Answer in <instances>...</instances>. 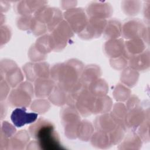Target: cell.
<instances>
[{"label":"cell","mask_w":150,"mask_h":150,"mask_svg":"<svg viewBox=\"0 0 150 150\" xmlns=\"http://www.w3.org/2000/svg\"><path fill=\"white\" fill-rule=\"evenodd\" d=\"M126 129L125 127L117 124L114 129L108 134L111 144L116 145L120 143L125 137Z\"/></svg>","instance_id":"d590c367"},{"label":"cell","mask_w":150,"mask_h":150,"mask_svg":"<svg viewBox=\"0 0 150 150\" xmlns=\"http://www.w3.org/2000/svg\"><path fill=\"white\" fill-rule=\"evenodd\" d=\"M73 31L66 21H62L50 35L53 50L59 52L67 45L73 36Z\"/></svg>","instance_id":"5b68a950"},{"label":"cell","mask_w":150,"mask_h":150,"mask_svg":"<svg viewBox=\"0 0 150 150\" xmlns=\"http://www.w3.org/2000/svg\"><path fill=\"white\" fill-rule=\"evenodd\" d=\"M107 21L104 19L90 18L84 29L79 33V36L85 40L99 38L103 33Z\"/></svg>","instance_id":"9c48e42d"},{"label":"cell","mask_w":150,"mask_h":150,"mask_svg":"<svg viewBox=\"0 0 150 150\" xmlns=\"http://www.w3.org/2000/svg\"><path fill=\"white\" fill-rule=\"evenodd\" d=\"M30 30L34 35L39 36L45 33L47 30V28L46 24L33 17Z\"/></svg>","instance_id":"f35d334b"},{"label":"cell","mask_w":150,"mask_h":150,"mask_svg":"<svg viewBox=\"0 0 150 150\" xmlns=\"http://www.w3.org/2000/svg\"><path fill=\"white\" fill-rule=\"evenodd\" d=\"M112 107V101L108 96H103L96 97L93 114H105L111 110Z\"/></svg>","instance_id":"cb8c5ba5"},{"label":"cell","mask_w":150,"mask_h":150,"mask_svg":"<svg viewBox=\"0 0 150 150\" xmlns=\"http://www.w3.org/2000/svg\"><path fill=\"white\" fill-rule=\"evenodd\" d=\"M55 83L51 79H38L35 81V94L39 98L49 97L53 89Z\"/></svg>","instance_id":"ac0fdd59"},{"label":"cell","mask_w":150,"mask_h":150,"mask_svg":"<svg viewBox=\"0 0 150 150\" xmlns=\"http://www.w3.org/2000/svg\"><path fill=\"white\" fill-rule=\"evenodd\" d=\"M141 2L139 1H124L121 2V8L124 13L129 16H135L139 12Z\"/></svg>","instance_id":"e575fe53"},{"label":"cell","mask_w":150,"mask_h":150,"mask_svg":"<svg viewBox=\"0 0 150 150\" xmlns=\"http://www.w3.org/2000/svg\"><path fill=\"white\" fill-rule=\"evenodd\" d=\"M18 67L16 64L12 60L8 59H4L1 62V77L10 70Z\"/></svg>","instance_id":"f6af8a7d"},{"label":"cell","mask_w":150,"mask_h":150,"mask_svg":"<svg viewBox=\"0 0 150 150\" xmlns=\"http://www.w3.org/2000/svg\"><path fill=\"white\" fill-rule=\"evenodd\" d=\"M117 124L110 114L105 113L97 117L94 121V126L98 131L107 134L110 132L116 127Z\"/></svg>","instance_id":"44dd1931"},{"label":"cell","mask_w":150,"mask_h":150,"mask_svg":"<svg viewBox=\"0 0 150 150\" xmlns=\"http://www.w3.org/2000/svg\"><path fill=\"white\" fill-rule=\"evenodd\" d=\"M141 145L142 141L139 135L134 131H131L127 135H125L118 148L122 149H139Z\"/></svg>","instance_id":"603a6c76"},{"label":"cell","mask_w":150,"mask_h":150,"mask_svg":"<svg viewBox=\"0 0 150 150\" xmlns=\"http://www.w3.org/2000/svg\"><path fill=\"white\" fill-rule=\"evenodd\" d=\"M138 135L141 140L149 141V117L146 118L138 127Z\"/></svg>","instance_id":"b9f144b4"},{"label":"cell","mask_w":150,"mask_h":150,"mask_svg":"<svg viewBox=\"0 0 150 150\" xmlns=\"http://www.w3.org/2000/svg\"><path fill=\"white\" fill-rule=\"evenodd\" d=\"M62 6L64 9L69 10L70 9L74 8L77 4V1H62Z\"/></svg>","instance_id":"681fc988"},{"label":"cell","mask_w":150,"mask_h":150,"mask_svg":"<svg viewBox=\"0 0 150 150\" xmlns=\"http://www.w3.org/2000/svg\"><path fill=\"white\" fill-rule=\"evenodd\" d=\"M34 17L46 24L49 32H52L63 21L62 12L59 9L46 5L38 10L35 13Z\"/></svg>","instance_id":"8992f818"},{"label":"cell","mask_w":150,"mask_h":150,"mask_svg":"<svg viewBox=\"0 0 150 150\" xmlns=\"http://www.w3.org/2000/svg\"><path fill=\"white\" fill-rule=\"evenodd\" d=\"M122 25L120 21L116 19H111L107 21L103 34L106 39H118L121 35Z\"/></svg>","instance_id":"d4e9b609"},{"label":"cell","mask_w":150,"mask_h":150,"mask_svg":"<svg viewBox=\"0 0 150 150\" xmlns=\"http://www.w3.org/2000/svg\"><path fill=\"white\" fill-rule=\"evenodd\" d=\"M64 17L73 32L77 34L84 29L88 21L85 11L81 8L67 10L64 13Z\"/></svg>","instance_id":"52a82bcc"},{"label":"cell","mask_w":150,"mask_h":150,"mask_svg":"<svg viewBox=\"0 0 150 150\" xmlns=\"http://www.w3.org/2000/svg\"><path fill=\"white\" fill-rule=\"evenodd\" d=\"M83 69L81 62L70 59L66 62L54 64L50 70V75L56 85L68 91L79 80Z\"/></svg>","instance_id":"6da1fadb"},{"label":"cell","mask_w":150,"mask_h":150,"mask_svg":"<svg viewBox=\"0 0 150 150\" xmlns=\"http://www.w3.org/2000/svg\"><path fill=\"white\" fill-rule=\"evenodd\" d=\"M101 74V69L99 66L95 64L88 65L84 67L80 80L88 88L91 83L100 79Z\"/></svg>","instance_id":"ffe728a7"},{"label":"cell","mask_w":150,"mask_h":150,"mask_svg":"<svg viewBox=\"0 0 150 150\" xmlns=\"http://www.w3.org/2000/svg\"><path fill=\"white\" fill-rule=\"evenodd\" d=\"M88 90L96 97L103 96L108 93V86L104 79H98L88 86Z\"/></svg>","instance_id":"1f68e13d"},{"label":"cell","mask_w":150,"mask_h":150,"mask_svg":"<svg viewBox=\"0 0 150 150\" xmlns=\"http://www.w3.org/2000/svg\"><path fill=\"white\" fill-rule=\"evenodd\" d=\"M48 97L52 104L57 106H62L66 103L67 91L56 84Z\"/></svg>","instance_id":"4dcf8cb0"},{"label":"cell","mask_w":150,"mask_h":150,"mask_svg":"<svg viewBox=\"0 0 150 150\" xmlns=\"http://www.w3.org/2000/svg\"><path fill=\"white\" fill-rule=\"evenodd\" d=\"M146 29L144 23L139 19H132L125 22L121 28V35L126 39L143 38Z\"/></svg>","instance_id":"30bf717a"},{"label":"cell","mask_w":150,"mask_h":150,"mask_svg":"<svg viewBox=\"0 0 150 150\" xmlns=\"http://www.w3.org/2000/svg\"><path fill=\"white\" fill-rule=\"evenodd\" d=\"M86 89H87V87L79 79V80L68 91H67L66 103L67 105L75 107L76 103L78 98Z\"/></svg>","instance_id":"484cf974"},{"label":"cell","mask_w":150,"mask_h":150,"mask_svg":"<svg viewBox=\"0 0 150 150\" xmlns=\"http://www.w3.org/2000/svg\"><path fill=\"white\" fill-rule=\"evenodd\" d=\"M28 80L35 81L38 79H47L50 73L49 64L45 62L36 63H28L23 67Z\"/></svg>","instance_id":"ba28073f"},{"label":"cell","mask_w":150,"mask_h":150,"mask_svg":"<svg viewBox=\"0 0 150 150\" xmlns=\"http://www.w3.org/2000/svg\"><path fill=\"white\" fill-rule=\"evenodd\" d=\"M127 111L128 110L125 105H124L122 103H118L114 105L110 114L117 124L121 125L125 127V118Z\"/></svg>","instance_id":"f546056e"},{"label":"cell","mask_w":150,"mask_h":150,"mask_svg":"<svg viewBox=\"0 0 150 150\" xmlns=\"http://www.w3.org/2000/svg\"><path fill=\"white\" fill-rule=\"evenodd\" d=\"M28 56L32 62H41L46 59V55L40 53L35 47L34 45H32L29 50Z\"/></svg>","instance_id":"ee69618b"},{"label":"cell","mask_w":150,"mask_h":150,"mask_svg":"<svg viewBox=\"0 0 150 150\" xmlns=\"http://www.w3.org/2000/svg\"><path fill=\"white\" fill-rule=\"evenodd\" d=\"M38 114L28 112L26 107L16 108L11 115V119L15 126L21 127L26 124L33 123L38 118Z\"/></svg>","instance_id":"4fadbf2b"},{"label":"cell","mask_w":150,"mask_h":150,"mask_svg":"<svg viewBox=\"0 0 150 150\" xmlns=\"http://www.w3.org/2000/svg\"><path fill=\"white\" fill-rule=\"evenodd\" d=\"M30 135L38 143L39 149L58 150L65 148L62 145L58 133L53 124L43 118H39L29 128Z\"/></svg>","instance_id":"7a4b0ae2"},{"label":"cell","mask_w":150,"mask_h":150,"mask_svg":"<svg viewBox=\"0 0 150 150\" xmlns=\"http://www.w3.org/2000/svg\"><path fill=\"white\" fill-rule=\"evenodd\" d=\"M145 48L146 45L141 39L128 40L124 42V52L122 56L129 60L132 56L145 51Z\"/></svg>","instance_id":"9a60e30c"},{"label":"cell","mask_w":150,"mask_h":150,"mask_svg":"<svg viewBox=\"0 0 150 150\" xmlns=\"http://www.w3.org/2000/svg\"><path fill=\"white\" fill-rule=\"evenodd\" d=\"M139 104H140V101L139 99L136 96H133L129 97L128 98L125 106L127 110H129L140 106Z\"/></svg>","instance_id":"c3c4849f"},{"label":"cell","mask_w":150,"mask_h":150,"mask_svg":"<svg viewBox=\"0 0 150 150\" xmlns=\"http://www.w3.org/2000/svg\"><path fill=\"white\" fill-rule=\"evenodd\" d=\"M16 131L15 127L8 121H5L2 122L1 128V137L6 139L11 138L16 134Z\"/></svg>","instance_id":"ab89813d"},{"label":"cell","mask_w":150,"mask_h":150,"mask_svg":"<svg viewBox=\"0 0 150 150\" xmlns=\"http://www.w3.org/2000/svg\"><path fill=\"white\" fill-rule=\"evenodd\" d=\"M105 54L111 59L123 55L124 52V42L122 39H109L104 46Z\"/></svg>","instance_id":"e0dca14e"},{"label":"cell","mask_w":150,"mask_h":150,"mask_svg":"<svg viewBox=\"0 0 150 150\" xmlns=\"http://www.w3.org/2000/svg\"><path fill=\"white\" fill-rule=\"evenodd\" d=\"M127 64L128 60L123 56L110 59V65L115 70H122L126 67Z\"/></svg>","instance_id":"7bdbcfd3"},{"label":"cell","mask_w":150,"mask_h":150,"mask_svg":"<svg viewBox=\"0 0 150 150\" xmlns=\"http://www.w3.org/2000/svg\"><path fill=\"white\" fill-rule=\"evenodd\" d=\"M33 87L28 81L21 83L9 94L8 98L9 104L15 107H26L31 103L33 96Z\"/></svg>","instance_id":"3957f363"},{"label":"cell","mask_w":150,"mask_h":150,"mask_svg":"<svg viewBox=\"0 0 150 150\" xmlns=\"http://www.w3.org/2000/svg\"><path fill=\"white\" fill-rule=\"evenodd\" d=\"M91 142L93 146L100 149H106L111 145L108 134L98 131L93 133L91 137Z\"/></svg>","instance_id":"83f0119b"},{"label":"cell","mask_w":150,"mask_h":150,"mask_svg":"<svg viewBox=\"0 0 150 150\" xmlns=\"http://www.w3.org/2000/svg\"><path fill=\"white\" fill-rule=\"evenodd\" d=\"M148 117L149 115L146 117V111L140 106L128 110L125 118V128L134 131Z\"/></svg>","instance_id":"5bb4252c"},{"label":"cell","mask_w":150,"mask_h":150,"mask_svg":"<svg viewBox=\"0 0 150 150\" xmlns=\"http://www.w3.org/2000/svg\"><path fill=\"white\" fill-rule=\"evenodd\" d=\"M36 49L43 54L46 55L53 50L50 36L46 35L39 38L34 45Z\"/></svg>","instance_id":"836d02e7"},{"label":"cell","mask_w":150,"mask_h":150,"mask_svg":"<svg viewBox=\"0 0 150 150\" xmlns=\"http://www.w3.org/2000/svg\"><path fill=\"white\" fill-rule=\"evenodd\" d=\"M94 133V127L87 120L80 121L77 129V137L83 141H88Z\"/></svg>","instance_id":"f1b7e54d"},{"label":"cell","mask_w":150,"mask_h":150,"mask_svg":"<svg viewBox=\"0 0 150 150\" xmlns=\"http://www.w3.org/2000/svg\"><path fill=\"white\" fill-rule=\"evenodd\" d=\"M96 96L87 89L85 90L78 98L75 107L83 116H88L93 114Z\"/></svg>","instance_id":"7c38bea8"},{"label":"cell","mask_w":150,"mask_h":150,"mask_svg":"<svg viewBox=\"0 0 150 150\" xmlns=\"http://www.w3.org/2000/svg\"><path fill=\"white\" fill-rule=\"evenodd\" d=\"M30 134L25 130L16 133L9 139L7 149H23L30 139Z\"/></svg>","instance_id":"7402d4cb"},{"label":"cell","mask_w":150,"mask_h":150,"mask_svg":"<svg viewBox=\"0 0 150 150\" xmlns=\"http://www.w3.org/2000/svg\"><path fill=\"white\" fill-rule=\"evenodd\" d=\"M11 37V31L9 28L6 25L1 27V46L7 43Z\"/></svg>","instance_id":"bcb514c9"},{"label":"cell","mask_w":150,"mask_h":150,"mask_svg":"<svg viewBox=\"0 0 150 150\" xmlns=\"http://www.w3.org/2000/svg\"><path fill=\"white\" fill-rule=\"evenodd\" d=\"M4 79L9 86L14 88L21 84L23 80V76L21 70L16 67L6 73L4 76Z\"/></svg>","instance_id":"d6a6232c"},{"label":"cell","mask_w":150,"mask_h":150,"mask_svg":"<svg viewBox=\"0 0 150 150\" xmlns=\"http://www.w3.org/2000/svg\"><path fill=\"white\" fill-rule=\"evenodd\" d=\"M50 107L49 102L43 98H39L34 100L31 104L30 109L36 113L44 114Z\"/></svg>","instance_id":"74e56055"},{"label":"cell","mask_w":150,"mask_h":150,"mask_svg":"<svg viewBox=\"0 0 150 150\" xmlns=\"http://www.w3.org/2000/svg\"><path fill=\"white\" fill-rule=\"evenodd\" d=\"M150 59L149 50H145L129 59V67L137 71H144L149 67Z\"/></svg>","instance_id":"d6986e66"},{"label":"cell","mask_w":150,"mask_h":150,"mask_svg":"<svg viewBox=\"0 0 150 150\" xmlns=\"http://www.w3.org/2000/svg\"><path fill=\"white\" fill-rule=\"evenodd\" d=\"M149 4H145L144 6V16H145L146 15H147V18L149 20Z\"/></svg>","instance_id":"f907efd6"},{"label":"cell","mask_w":150,"mask_h":150,"mask_svg":"<svg viewBox=\"0 0 150 150\" xmlns=\"http://www.w3.org/2000/svg\"><path fill=\"white\" fill-rule=\"evenodd\" d=\"M60 112L65 135L69 139H76L77 138V129L81 121L80 113L75 107L69 105L63 107Z\"/></svg>","instance_id":"277c9868"},{"label":"cell","mask_w":150,"mask_h":150,"mask_svg":"<svg viewBox=\"0 0 150 150\" xmlns=\"http://www.w3.org/2000/svg\"><path fill=\"white\" fill-rule=\"evenodd\" d=\"M131 91L129 88L121 84H117L114 90L113 96L118 101H125L130 97Z\"/></svg>","instance_id":"8d00e7d4"},{"label":"cell","mask_w":150,"mask_h":150,"mask_svg":"<svg viewBox=\"0 0 150 150\" xmlns=\"http://www.w3.org/2000/svg\"><path fill=\"white\" fill-rule=\"evenodd\" d=\"M47 2L43 1H22L16 6V11L22 16L30 15L46 5Z\"/></svg>","instance_id":"2e32d148"},{"label":"cell","mask_w":150,"mask_h":150,"mask_svg":"<svg viewBox=\"0 0 150 150\" xmlns=\"http://www.w3.org/2000/svg\"><path fill=\"white\" fill-rule=\"evenodd\" d=\"M86 13L90 18L106 19L112 15L113 9L108 2H92L87 6Z\"/></svg>","instance_id":"8fae6325"},{"label":"cell","mask_w":150,"mask_h":150,"mask_svg":"<svg viewBox=\"0 0 150 150\" xmlns=\"http://www.w3.org/2000/svg\"><path fill=\"white\" fill-rule=\"evenodd\" d=\"M9 91V86L5 80L1 77V101L6 98Z\"/></svg>","instance_id":"7dc6e473"},{"label":"cell","mask_w":150,"mask_h":150,"mask_svg":"<svg viewBox=\"0 0 150 150\" xmlns=\"http://www.w3.org/2000/svg\"><path fill=\"white\" fill-rule=\"evenodd\" d=\"M139 78L138 71L130 67L124 69L121 73L120 80L125 85L129 87H132L136 85Z\"/></svg>","instance_id":"4316f807"},{"label":"cell","mask_w":150,"mask_h":150,"mask_svg":"<svg viewBox=\"0 0 150 150\" xmlns=\"http://www.w3.org/2000/svg\"><path fill=\"white\" fill-rule=\"evenodd\" d=\"M33 17L31 15L21 16L16 20V25L18 29L26 30L30 28Z\"/></svg>","instance_id":"60d3db41"}]
</instances>
